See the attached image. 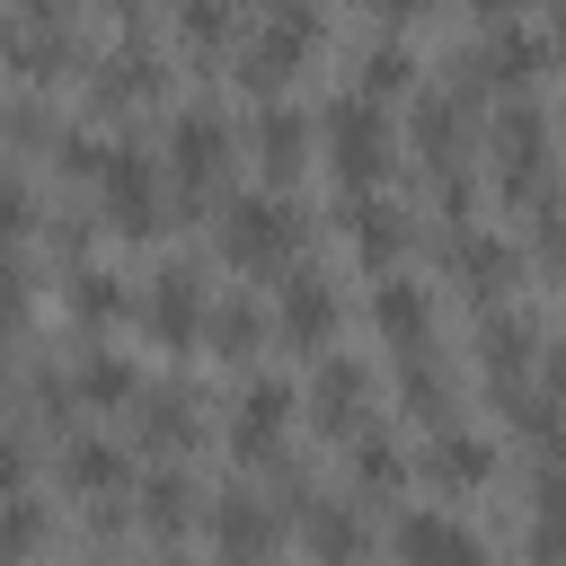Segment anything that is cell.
<instances>
[{"label": "cell", "instance_id": "1", "mask_svg": "<svg viewBox=\"0 0 566 566\" xmlns=\"http://www.w3.org/2000/svg\"><path fill=\"white\" fill-rule=\"evenodd\" d=\"M557 62V44H548V27L539 18H504V27H486L460 62H451V97L469 106V97H522V88H539V71Z\"/></svg>", "mask_w": 566, "mask_h": 566}, {"label": "cell", "instance_id": "2", "mask_svg": "<svg viewBox=\"0 0 566 566\" xmlns=\"http://www.w3.org/2000/svg\"><path fill=\"white\" fill-rule=\"evenodd\" d=\"M318 142H327V168L345 177V186H380L389 177V124H380V106L371 97H327V115H318Z\"/></svg>", "mask_w": 566, "mask_h": 566}, {"label": "cell", "instance_id": "3", "mask_svg": "<svg viewBox=\"0 0 566 566\" xmlns=\"http://www.w3.org/2000/svg\"><path fill=\"white\" fill-rule=\"evenodd\" d=\"M88 186H97V212H106L115 230H133V239L168 221V212H159V168H150L142 142H106L97 168H88Z\"/></svg>", "mask_w": 566, "mask_h": 566}, {"label": "cell", "instance_id": "4", "mask_svg": "<svg viewBox=\"0 0 566 566\" xmlns=\"http://www.w3.org/2000/svg\"><path fill=\"white\" fill-rule=\"evenodd\" d=\"M301 230H310L301 203H283V195H239V203L221 212V256H230V265H256V274H265V265L283 274V256L301 248Z\"/></svg>", "mask_w": 566, "mask_h": 566}, {"label": "cell", "instance_id": "5", "mask_svg": "<svg viewBox=\"0 0 566 566\" xmlns=\"http://www.w3.org/2000/svg\"><path fill=\"white\" fill-rule=\"evenodd\" d=\"M495 195H513V203L548 195V106L539 97H513L495 115Z\"/></svg>", "mask_w": 566, "mask_h": 566}, {"label": "cell", "instance_id": "6", "mask_svg": "<svg viewBox=\"0 0 566 566\" xmlns=\"http://www.w3.org/2000/svg\"><path fill=\"white\" fill-rule=\"evenodd\" d=\"M203 274L177 256V265H159L142 292H133V310H142V327H150V345H168V354H186V345H203Z\"/></svg>", "mask_w": 566, "mask_h": 566}, {"label": "cell", "instance_id": "7", "mask_svg": "<svg viewBox=\"0 0 566 566\" xmlns=\"http://www.w3.org/2000/svg\"><path fill=\"white\" fill-rule=\"evenodd\" d=\"M407 469H416L424 486H442V495H469V486H486V478H495V442H486L478 424H460V416H451V424H433V433H424V451H416Z\"/></svg>", "mask_w": 566, "mask_h": 566}, {"label": "cell", "instance_id": "8", "mask_svg": "<svg viewBox=\"0 0 566 566\" xmlns=\"http://www.w3.org/2000/svg\"><path fill=\"white\" fill-rule=\"evenodd\" d=\"M274 327H283L292 345H310V354H327V345H336V327H345V301H336V274H318V265H292V274H283V301H274Z\"/></svg>", "mask_w": 566, "mask_h": 566}, {"label": "cell", "instance_id": "9", "mask_svg": "<svg viewBox=\"0 0 566 566\" xmlns=\"http://www.w3.org/2000/svg\"><path fill=\"white\" fill-rule=\"evenodd\" d=\"M80 62V44H71V27L62 18H0V71H18L27 88H53L62 71Z\"/></svg>", "mask_w": 566, "mask_h": 566}, {"label": "cell", "instance_id": "10", "mask_svg": "<svg viewBox=\"0 0 566 566\" xmlns=\"http://www.w3.org/2000/svg\"><path fill=\"white\" fill-rule=\"evenodd\" d=\"M398 566H486V531L460 522V513H398Z\"/></svg>", "mask_w": 566, "mask_h": 566}, {"label": "cell", "instance_id": "11", "mask_svg": "<svg viewBox=\"0 0 566 566\" xmlns=\"http://www.w3.org/2000/svg\"><path fill=\"white\" fill-rule=\"evenodd\" d=\"M221 159H230V115H221V106H177V124H168V168H177V186L203 195V186L221 177Z\"/></svg>", "mask_w": 566, "mask_h": 566}, {"label": "cell", "instance_id": "12", "mask_svg": "<svg viewBox=\"0 0 566 566\" xmlns=\"http://www.w3.org/2000/svg\"><path fill=\"white\" fill-rule=\"evenodd\" d=\"M442 265H451L469 292H486V301H504V292L522 283V248H513V239H495V230H478V221L442 230Z\"/></svg>", "mask_w": 566, "mask_h": 566}, {"label": "cell", "instance_id": "13", "mask_svg": "<svg viewBox=\"0 0 566 566\" xmlns=\"http://www.w3.org/2000/svg\"><path fill=\"white\" fill-rule=\"evenodd\" d=\"M274 539H283V513H274L265 495H248V486L212 495V548H221L230 566H265Z\"/></svg>", "mask_w": 566, "mask_h": 566}, {"label": "cell", "instance_id": "14", "mask_svg": "<svg viewBox=\"0 0 566 566\" xmlns=\"http://www.w3.org/2000/svg\"><path fill=\"white\" fill-rule=\"evenodd\" d=\"M283 416H292V380L248 371V380H239V407H230V451H239V460H274Z\"/></svg>", "mask_w": 566, "mask_h": 566}, {"label": "cell", "instance_id": "15", "mask_svg": "<svg viewBox=\"0 0 566 566\" xmlns=\"http://www.w3.org/2000/svg\"><path fill=\"white\" fill-rule=\"evenodd\" d=\"M371 327L398 345V354H424V336H433V292H424V274H380L371 283Z\"/></svg>", "mask_w": 566, "mask_h": 566}, {"label": "cell", "instance_id": "16", "mask_svg": "<svg viewBox=\"0 0 566 566\" xmlns=\"http://www.w3.org/2000/svg\"><path fill=\"white\" fill-rule=\"evenodd\" d=\"M363 407H371V371L345 363V354H327L318 380H310V416H318V433H363V424H371Z\"/></svg>", "mask_w": 566, "mask_h": 566}, {"label": "cell", "instance_id": "17", "mask_svg": "<svg viewBox=\"0 0 566 566\" xmlns=\"http://www.w3.org/2000/svg\"><path fill=\"white\" fill-rule=\"evenodd\" d=\"M345 239H354V256L363 265H398L407 256V239H416V221H407V203H389V195H354V212H345Z\"/></svg>", "mask_w": 566, "mask_h": 566}, {"label": "cell", "instance_id": "18", "mask_svg": "<svg viewBox=\"0 0 566 566\" xmlns=\"http://www.w3.org/2000/svg\"><path fill=\"white\" fill-rule=\"evenodd\" d=\"M62 478H71V495H133L142 460H133L115 433H80V442L62 451Z\"/></svg>", "mask_w": 566, "mask_h": 566}, {"label": "cell", "instance_id": "19", "mask_svg": "<svg viewBox=\"0 0 566 566\" xmlns=\"http://www.w3.org/2000/svg\"><path fill=\"white\" fill-rule=\"evenodd\" d=\"M292 522H301V548H310L318 566H354V557H363V513H354V504H336V495H301Z\"/></svg>", "mask_w": 566, "mask_h": 566}, {"label": "cell", "instance_id": "20", "mask_svg": "<svg viewBox=\"0 0 566 566\" xmlns=\"http://www.w3.org/2000/svg\"><path fill=\"white\" fill-rule=\"evenodd\" d=\"M168 88V71H159V53H142V44H115L97 71H88V97L115 115V106H150Z\"/></svg>", "mask_w": 566, "mask_h": 566}, {"label": "cell", "instance_id": "21", "mask_svg": "<svg viewBox=\"0 0 566 566\" xmlns=\"http://www.w3.org/2000/svg\"><path fill=\"white\" fill-rule=\"evenodd\" d=\"M478 354H486V380L504 389V380H522L531 371V354H539V318H522L513 301H495L486 318H478Z\"/></svg>", "mask_w": 566, "mask_h": 566}, {"label": "cell", "instance_id": "22", "mask_svg": "<svg viewBox=\"0 0 566 566\" xmlns=\"http://www.w3.org/2000/svg\"><path fill=\"white\" fill-rule=\"evenodd\" d=\"M133 424H142L159 451H186V442H195V424H203V398H195L186 380H142V398H133Z\"/></svg>", "mask_w": 566, "mask_h": 566}, {"label": "cell", "instance_id": "23", "mask_svg": "<svg viewBox=\"0 0 566 566\" xmlns=\"http://www.w3.org/2000/svg\"><path fill=\"white\" fill-rule=\"evenodd\" d=\"M301 159H310V115H301L292 97H265V106H256V168L283 186Z\"/></svg>", "mask_w": 566, "mask_h": 566}, {"label": "cell", "instance_id": "24", "mask_svg": "<svg viewBox=\"0 0 566 566\" xmlns=\"http://www.w3.org/2000/svg\"><path fill=\"white\" fill-rule=\"evenodd\" d=\"M407 133H416V150H424L433 168H451V159H460V97H451V88H416V97H407Z\"/></svg>", "mask_w": 566, "mask_h": 566}, {"label": "cell", "instance_id": "25", "mask_svg": "<svg viewBox=\"0 0 566 566\" xmlns=\"http://www.w3.org/2000/svg\"><path fill=\"white\" fill-rule=\"evenodd\" d=\"M62 301H71V318H80L88 336H106V327L133 310V292H124L115 265H71V292H62Z\"/></svg>", "mask_w": 566, "mask_h": 566}, {"label": "cell", "instance_id": "26", "mask_svg": "<svg viewBox=\"0 0 566 566\" xmlns=\"http://www.w3.org/2000/svg\"><path fill=\"white\" fill-rule=\"evenodd\" d=\"M203 345H212V354H230V363H248V354L265 345V310H256L248 292H221V301H203Z\"/></svg>", "mask_w": 566, "mask_h": 566}, {"label": "cell", "instance_id": "27", "mask_svg": "<svg viewBox=\"0 0 566 566\" xmlns=\"http://www.w3.org/2000/svg\"><path fill=\"white\" fill-rule=\"evenodd\" d=\"M71 398H80V407H133V398H142V363H133V354H80Z\"/></svg>", "mask_w": 566, "mask_h": 566}, {"label": "cell", "instance_id": "28", "mask_svg": "<svg viewBox=\"0 0 566 566\" xmlns=\"http://www.w3.org/2000/svg\"><path fill=\"white\" fill-rule=\"evenodd\" d=\"M142 486V522L159 531V539H177L186 522H195V478L186 469H150V478H133Z\"/></svg>", "mask_w": 566, "mask_h": 566}, {"label": "cell", "instance_id": "29", "mask_svg": "<svg viewBox=\"0 0 566 566\" xmlns=\"http://www.w3.org/2000/svg\"><path fill=\"white\" fill-rule=\"evenodd\" d=\"M416 71H424V62L407 53V35H380V44L363 53V88H354V97H371V106H380V97H398V88H424Z\"/></svg>", "mask_w": 566, "mask_h": 566}, {"label": "cell", "instance_id": "30", "mask_svg": "<svg viewBox=\"0 0 566 566\" xmlns=\"http://www.w3.org/2000/svg\"><path fill=\"white\" fill-rule=\"evenodd\" d=\"M354 442V486H371V495H389V486H407L416 469H407V451L380 433V424H363V433H345Z\"/></svg>", "mask_w": 566, "mask_h": 566}, {"label": "cell", "instance_id": "31", "mask_svg": "<svg viewBox=\"0 0 566 566\" xmlns=\"http://www.w3.org/2000/svg\"><path fill=\"white\" fill-rule=\"evenodd\" d=\"M44 531H53V513H44V495H0V566H18V557H35L44 548Z\"/></svg>", "mask_w": 566, "mask_h": 566}, {"label": "cell", "instance_id": "32", "mask_svg": "<svg viewBox=\"0 0 566 566\" xmlns=\"http://www.w3.org/2000/svg\"><path fill=\"white\" fill-rule=\"evenodd\" d=\"M407 407H416V416H433V424H451V416H460L451 371H442V363H424V354H407Z\"/></svg>", "mask_w": 566, "mask_h": 566}, {"label": "cell", "instance_id": "33", "mask_svg": "<svg viewBox=\"0 0 566 566\" xmlns=\"http://www.w3.org/2000/svg\"><path fill=\"white\" fill-rule=\"evenodd\" d=\"M239 27V0H177V35L186 44H230Z\"/></svg>", "mask_w": 566, "mask_h": 566}, {"label": "cell", "instance_id": "34", "mask_svg": "<svg viewBox=\"0 0 566 566\" xmlns=\"http://www.w3.org/2000/svg\"><path fill=\"white\" fill-rule=\"evenodd\" d=\"M27 230H35V195H27V177H0V256H18Z\"/></svg>", "mask_w": 566, "mask_h": 566}, {"label": "cell", "instance_id": "35", "mask_svg": "<svg viewBox=\"0 0 566 566\" xmlns=\"http://www.w3.org/2000/svg\"><path fill=\"white\" fill-rule=\"evenodd\" d=\"M18 310H27V265L0 256V327H18Z\"/></svg>", "mask_w": 566, "mask_h": 566}, {"label": "cell", "instance_id": "36", "mask_svg": "<svg viewBox=\"0 0 566 566\" xmlns=\"http://www.w3.org/2000/svg\"><path fill=\"white\" fill-rule=\"evenodd\" d=\"M363 9H371V18H380V27H389V35H398V27H407V18H424V0H363Z\"/></svg>", "mask_w": 566, "mask_h": 566}, {"label": "cell", "instance_id": "37", "mask_svg": "<svg viewBox=\"0 0 566 566\" xmlns=\"http://www.w3.org/2000/svg\"><path fill=\"white\" fill-rule=\"evenodd\" d=\"M469 9H478L486 27H504V18H531V0H469Z\"/></svg>", "mask_w": 566, "mask_h": 566}, {"label": "cell", "instance_id": "38", "mask_svg": "<svg viewBox=\"0 0 566 566\" xmlns=\"http://www.w3.org/2000/svg\"><path fill=\"white\" fill-rule=\"evenodd\" d=\"M18 9H27V18H62V0H18Z\"/></svg>", "mask_w": 566, "mask_h": 566}, {"label": "cell", "instance_id": "39", "mask_svg": "<svg viewBox=\"0 0 566 566\" xmlns=\"http://www.w3.org/2000/svg\"><path fill=\"white\" fill-rule=\"evenodd\" d=\"M106 9H115V18H142V0H106Z\"/></svg>", "mask_w": 566, "mask_h": 566}]
</instances>
